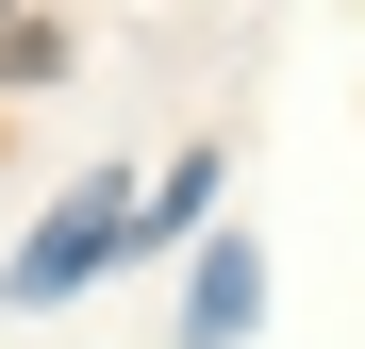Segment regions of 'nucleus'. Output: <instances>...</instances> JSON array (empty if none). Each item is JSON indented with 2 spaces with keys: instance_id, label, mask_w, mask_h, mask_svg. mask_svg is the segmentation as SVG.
<instances>
[{
  "instance_id": "nucleus-1",
  "label": "nucleus",
  "mask_w": 365,
  "mask_h": 349,
  "mask_svg": "<svg viewBox=\"0 0 365 349\" xmlns=\"http://www.w3.org/2000/svg\"><path fill=\"white\" fill-rule=\"evenodd\" d=\"M116 233H133V183H83V200H67V216H50L34 250H17V300H67V283L116 250Z\"/></svg>"
},
{
  "instance_id": "nucleus-2",
  "label": "nucleus",
  "mask_w": 365,
  "mask_h": 349,
  "mask_svg": "<svg viewBox=\"0 0 365 349\" xmlns=\"http://www.w3.org/2000/svg\"><path fill=\"white\" fill-rule=\"evenodd\" d=\"M0 84H67V17H0Z\"/></svg>"
},
{
  "instance_id": "nucleus-3",
  "label": "nucleus",
  "mask_w": 365,
  "mask_h": 349,
  "mask_svg": "<svg viewBox=\"0 0 365 349\" xmlns=\"http://www.w3.org/2000/svg\"><path fill=\"white\" fill-rule=\"evenodd\" d=\"M232 333H250V250H216V266H200V349H232Z\"/></svg>"
}]
</instances>
